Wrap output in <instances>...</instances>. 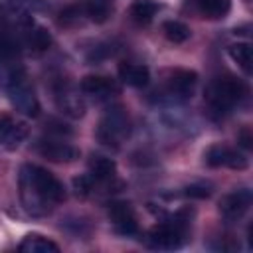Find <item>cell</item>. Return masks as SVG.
<instances>
[{"instance_id":"cell-18","label":"cell","mask_w":253,"mask_h":253,"mask_svg":"<svg viewBox=\"0 0 253 253\" xmlns=\"http://www.w3.org/2000/svg\"><path fill=\"white\" fill-rule=\"evenodd\" d=\"M200 14L204 18H210V20H219V18H225L227 12L231 10V0H194Z\"/></svg>"},{"instance_id":"cell-10","label":"cell","mask_w":253,"mask_h":253,"mask_svg":"<svg viewBox=\"0 0 253 253\" xmlns=\"http://www.w3.org/2000/svg\"><path fill=\"white\" fill-rule=\"evenodd\" d=\"M251 190L247 188H241V190H235V192H229L225 194L221 200H219V213L223 219L227 221H237L241 219L247 210L251 208Z\"/></svg>"},{"instance_id":"cell-23","label":"cell","mask_w":253,"mask_h":253,"mask_svg":"<svg viewBox=\"0 0 253 253\" xmlns=\"http://www.w3.org/2000/svg\"><path fill=\"white\" fill-rule=\"evenodd\" d=\"M237 142H239V146H243L245 150H249V148H251V132H249V128H243V130L239 132Z\"/></svg>"},{"instance_id":"cell-3","label":"cell","mask_w":253,"mask_h":253,"mask_svg":"<svg viewBox=\"0 0 253 253\" xmlns=\"http://www.w3.org/2000/svg\"><path fill=\"white\" fill-rule=\"evenodd\" d=\"M247 97V85L233 77V75H223L213 79L208 89H206V105L211 113V117L221 119L235 111Z\"/></svg>"},{"instance_id":"cell-1","label":"cell","mask_w":253,"mask_h":253,"mask_svg":"<svg viewBox=\"0 0 253 253\" xmlns=\"http://www.w3.org/2000/svg\"><path fill=\"white\" fill-rule=\"evenodd\" d=\"M18 188L22 208L34 217L51 213L65 200L63 184L49 170L32 162L22 164L18 172Z\"/></svg>"},{"instance_id":"cell-15","label":"cell","mask_w":253,"mask_h":253,"mask_svg":"<svg viewBox=\"0 0 253 253\" xmlns=\"http://www.w3.org/2000/svg\"><path fill=\"white\" fill-rule=\"evenodd\" d=\"M119 79L128 87L140 89V87L148 85L150 71L146 65H140V63H121L119 65Z\"/></svg>"},{"instance_id":"cell-7","label":"cell","mask_w":253,"mask_h":253,"mask_svg":"<svg viewBox=\"0 0 253 253\" xmlns=\"http://www.w3.org/2000/svg\"><path fill=\"white\" fill-rule=\"evenodd\" d=\"M204 160L211 168H231V170H245L249 166V158L227 144H213L206 150Z\"/></svg>"},{"instance_id":"cell-14","label":"cell","mask_w":253,"mask_h":253,"mask_svg":"<svg viewBox=\"0 0 253 253\" xmlns=\"http://www.w3.org/2000/svg\"><path fill=\"white\" fill-rule=\"evenodd\" d=\"M87 176L93 184V190L97 186H109L113 184V180L117 178V164L115 160H111L109 156L103 154H93L89 158V168H87Z\"/></svg>"},{"instance_id":"cell-22","label":"cell","mask_w":253,"mask_h":253,"mask_svg":"<svg viewBox=\"0 0 253 253\" xmlns=\"http://www.w3.org/2000/svg\"><path fill=\"white\" fill-rule=\"evenodd\" d=\"M184 194L190 196V198H208V196L211 194V190H210V186H206V184H192V186H188V188L184 190Z\"/></svg>"},{"instance_id":"cell-12","label":"cell","mask_w":253,"mask_h":253,"mask_svg":"<svg viewBox=\"0 0 253 253\" xmlns=\"http://www.w3.org/2000/svg\"><path fill=\"white\" fill-rule=\"evenodd\" d=\"M109 219L115 227L117 233L121 235H136L138 233V223L134 210L128 202H113L109 204Z\"/></svg>"},{"instance_id":"cell-8","label":"cell","mask_w":253,"mask_h":253,"mask_svg":"<svg viewBox=\"0 0 253 253\" xmlns=\"http://www.w3.org/2000/svg\"><path fill=\"white\" fill-rule=\"evenodd\" d=\"M196 85H198V73L196 71L174 69V71H170V75L166 79L164 93L172 101H186L194 95Z\"/></svg>"},{"instance_id":"cell-13","label":"cell","mask_w":253,"mask_h":253,"mask_svg":"<svg viewBox=\"0 0 253 253\" xmlns=\"http://www.w3.org/2000/svg\"><path fill=\"white\" fill-rule=\"evenodd\" d=\"M81 93L85 97H91L93 101H111V97H115L119 93V87L113 79L103 77V75H87L81 79L79 85Z\"/></svg>"},{"instance_id":"cell-16","label":"cell","mask_w":253,"mask_h":253,"mask_svg":"<svg viewBox=\"0 0 253 253\" xmlns=\"http://www.w3.org/2000/svg\"><path fill=\"white\" fill-rule=\"evenodd\" d=\"M20 251L24 253H57L59 251V245L53 243L51 239L43 237V235H38V233H30L22 239V243L18 245Z\"/></svg>"},{"instance_id":"cell-5","label":"cell","mask_w":253,"mask_h":253,"mask_svg":"<svg viewBox=\"0 0 253 253\" xmlns=\"http://www.w3.org/2000/svg\"><path fill=\"white\" fill-rule=\"evenodd\" d=\"M130 130L128 113L121 105H111L97 125V140L109 148H119L130 136Z\"/></svg>"},{"instance_id":"cell-6","label":"cell","mask_w":253,"mask_h":253,"mask_svg":"<svg viewBox=\"0 0 253 253\" xmlns=\"http://www.w3.org/2000/svg\"><path fill=\"white\" fill-rule=\"evenodd\" d=\"M53 97H55V105L57 109L71 117V119H81L85 115V101H83V95H81V89L67 81V79H59L55 89H53Z\"/></svg>"},{"instance_id":"cell-17","label":"cell","mask_w":253,"mask_h":253,"mask_svg":"<svg viewBox=\"0 0 253 253\" xmlns=\"http://www.w3.org/2000/svg\"><path fill=\"white\" fill-rule=\"evenodd\" d=\"M160 10V4L154 2V0H134L130 4V18L136 22V24H148L154 20V16L158 14Z\"/></svg>"},{"instance_id":"cell-2","label":"cell","mask_w":253,"mask_h":253,"mask_svg":"<svg viewBox=\"0 0 253 253\" xmlns=\"http://www.w3.org/2000/svg\"><path fill=\"white\" fill-rule=\"evenodd\" d=\"M190 223H192V210L184 208L176 213L164 217L156 225H152L146 233V243L152 249H180L190 239Z\"/></svg>"},{"instance_id":"cell-21","label":"cell","mask_w":253,"mask_h":253,"mask_svg":"<svg viewBox=\"0 0 253 253\" xmlns=\"http://www.w3.org/2000/svg\"><path fill=\"white\" fill-rule=\"evenodd\" d=\"M10 8L20 12V14H28L32 16L34 12H40L43 8V0H8Z\"/></svg>"},{"instance_id":"cell-20","label":"cell","mask_w":253,"mask_h":253,"mask_svg":"<svg viewBox=\"0 0 253 253\" xmlns=\"http://www.w3.org/2000/svg\"><path fill=\"white\" fill-rule=\"evenodd\" d=\"M162 32H164L166 40L172 42V43H184V42L190 40V36H192V30H190L186 24L178 22V20H168V22H164V24H162Z\"/></svg>"},{"instance_id":"cell-11","label":"cell","mask_w":253,"mask_h":253,"mask_svg":"<svg viewBox=\"0 0 253 253\" xmlns=\"http://www.w3.org/2000/svg\"><path fill=\"white\" fill-rule=\"evenodd\" d=\"M28 125L12 115H0V146L6 150H16L28 138Z\"/></svg>"},{"instance_id":"cell-4","label":"cell","mask_w":253,"mask_h":253,"mask_svg":"<svg viewBox=\"0 0 253 253\" xmlns=\"http://www.w3.org/2000/svg\"><path fill=\"white\" fill-rule=\"evenodd\" d=\"M4 87H6V93H8L12 107L18 113H22L26 117H38L40 115V101L36 97L34 85L30 83V79L22 67L16 65L8 71Z\"/></svg>"},{"instance_id":"cell-19","label":"cell","mask_w":253,"mask_h":253,"mask_svg":"<svg viewBox=\"0 0 253 253\" xmlns=\"http://www.w3.org/2000/svg\"><path fill=\"white\" fill-rule=\"evenodd\" d=\"M229 57L243 69L245 75H251V43L249 42H237L227 47Z\"/></svg>"},{"instance_id":"cell-9","label":"cell","mask_w":253,"mask_h":253,"mask_svg":"<svg viewBox=\"0 0 253 253\" xmlns=\"http://www.w3.org/2000/svg\"><path fill=\"white\" fill-rule=\"evenodd\" d=\"M36 150L40 152V156H43L51 162H73L79 158V148L61 140L59 136H47V138L38 140Z\"/></svg>"}]
</instances>
